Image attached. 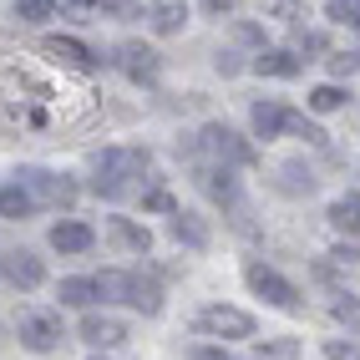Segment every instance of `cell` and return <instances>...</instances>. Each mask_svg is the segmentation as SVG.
I'll use <instances>...</instances> for the list:
<instances>
[{"mask_svg":"<svg viewBox=\"0 0 360 360\" xmlns=\"http://www.w3.org/2000/svg\"><path fill=\"white\" fill-rule=\"evenodd\" d=\"M325 219L340 229V233H360V198H335Z\"/></svg>","mask_w":360,"mask_h":360,"instance_id":"obj_22","label":"cell"},{"mask_svg":"<svg viewBox=\"0 0 360 360\" xmlns=\"http://www.w3.org/2000/svg\"><path fill=\"white\" fill-rule=\"evenodd\" d=\"M360 71V51H335L330 56V77H355Z\"/></svg>","mask_w":360,"mask_h":360,"instance_id":"obj_32","label":"cell"},{"mask_svg":"<svg viewBox=\"0 0 360 360\" xmlns=\"http://www.w3.org/2000/svg\"><path fill=\"white\" fill-rule=\"evenodd\" d=\"M142 203H148L153 213H178V198H173V193H162V188H153V193L142 198Z\"/></svg>","mask_w":360,"mask_h":360,"instance_id":"obj_35","label":"cell"},{"mask_svg":"<svg viewBox=\"0 0 360 360\" xmlns=\"http://www.w3.org/2000/svg\"><path fill=\"white\" fill-rule=\"evenodd\" d=\"M330 315L340 320L345 330H360V300H355V295H335V300H330Z\"/></svg>","mask_w":360,"mask_h":360,"instance_id":"obj_27","label":"cell"},{"mask_svg":"<svg viewBox=\"0 0 360 360\" xmlns=\"http://www.w3.org/2000/svg\"><path fill=\"white\" fill-rule=\"evenodd\" d=\"M203 11H208V15H229L233 0H203Z\"/></svg>","mask_w":360,"mask_h":360,"instance_id":"obj_40","label":"cell"},{"mask_svg":"<svg viewBox=\"0 0 360 360\" xmlns=\"http://www.w3.org/2000/svg\"><path fill=\"white\" fill-rule=\"evenodd\" d=\"M0 274H6L15 290H41V279H46V264L31 254V249H11V254H0Z\"/></svg>","mask_w":360,"mask_h":360,"instance_id":"obj_7","label":"cell"},{"mask_svg":"<svg viewBox=\"0 0 360 360\" xmlns=\"http://www.w3.org/2000/svg\"><path fill=\"white\" fill-rule=\"evenodd\" d=\"M36 213V198L26 193L20 183H11V188H0V219H11V224H20V219H31Z\"/></svg>","mask_w":360,"mask_h":360,"instance_id":"obj_18","label":"cell"},{"mask_svg":"<svg viewBox=\"0 0 360 360\" xmlns=\"http://www.w3.org/2000/svg\"><path fill=\"white\" fill-rule=\"evenodd\" d=\"M127 304L142 309V315H158L162 309V290L153 274H127Z\"/></svg>","mask_w":360,"mask_h":360,"instance_id":"obj_16","label":"cell"},{"mask_svg":"<svg viewBox=\"0 0 360 360\" xmlns=\"http://www.w3.org/2000/svg\"><path fill=\"white\" fill-rule=\"evenodd\" d=\"M274 188L284 198H309V193H315V173H309L304 162H279L274 167Z\"/></svg>","mask_w":360,"mask_h":360,"instance_id":"obj_14","label":"cell"},{"mask_svg":"<svg viewBox=\"0 0 360 360\" xmlns=\"http://www.w3.org/2000/svg\"><path fill=\"white\" fill-rule=\"evenodd\" d=\"M15 183L26 188L36 203H51V208H71V203H77V183L61 178V173H51V167H20Z\"/></svg>","mask_w":360,"mask_h":360,"instance_id":"obj_4","label":"cell"},{"mask_svg":"<svg viewBox=\"0 0 360 360\" xmlns=\"http://www.w3.org/2000/svg\"><path fill=\"white\" fill-rule=\"evenodd\" d=\"M91 244H97V233H91L82 219H61V224L51 229V249H56V254H86Z\"/></svg>","mask_w":360,"mask_h":360,"instance_id":"obj_11","label":"cell"},{"mask_svg":"<svg viewBox=\"0 0 360 360\" xmlns=\"http://www.w3.org/2000/svg\"><path fill=\"white\" fill-rule=\"evenodd\" d=\"M284 112L290 107H279V102H254L249 107V127H254V137H284Z\"/></svg>","mask_w":360,"mask_h":360,"instance_id":"obj_17","label":"cell"},{"mask_svg":"<svg viewBox=\"0 0 360 360\" xmlns=\"http://www.w3.org/2000/svg\"><path fill=\"white\" fill-rule=\"evenodd\" d=\"M198 153H208L213 162H224V167H254V148L233 127H224V122H208L198 132Z\"/></svg>","mask_w":360,"mask_h":360,"instance_id":"obj_3","label":"cell"},{"mask_svg":"<svg viewBox=\"0 0 360 360\" xmlns=\"http://www.w3.org/2000/svg\"><path fill=\"white\" fill-rule=\"evenodd\" d=\"M15 335H20V345L36 350V355H51V350L66 345V325H61L56 309H46V304H26V309H20Z\"/></svg>","mask_w":360,"mask_h":360,"instance_id":"obj_2","label":"cell"},{"mask_svg":"<svg viewBox=\"0 0 360 360\" xmlns=\"http://www.w3.org/2000/svg\"><path fill=\"white\" fill-rule=\"evenodd\" d=\"M91 360H102V355H91Z\"/></svg>","mask_w":360,"mask_h":360,"instance_id":"obj_41","label":"cell"},{"mask_svg":"<svg viewBox=\"0 0 360 360\" xmlns=\"http://www.w3.org/2000/svg\"><path fill=\"white\" fill-rule=\"evenodd\" d=\"M107 238L117 249H127V254H148L153 249V233L142 229L137 219H107Z\"/></svg>","mask_w":360,"mask_h":360,"instance_id":"obj_13","label":"cell"},{"mask_svg":"<svg viewBox=\"0 0 360 360\" xmlns=\"http://www.w3.org/2000/svg\"><path fill=\"white\" fill-rule=\"evenodd\" d=\"M198 188L208 198H219V203H238V178H233V167H224V162H198Z\"/></svg>","mask_w":360,"mask_h":360,"instance_id":"obj_10","label":"cell"},{"mask_svg":"<svg viewBox=\"0 0 360 360\" xmlns=\"http://www.w3.org/2000/svg\"><path fill=\"white\" fill-rule=\"evenodd\" d=\"M284 132H295V137H304L309 148H325V127H315L304 112H284Z\"/></svg>","mask_w":360,"mask_h":360,"instance_id":"obj_25","label":"cell"},{"mask_svg":"<svg viewBox=\"0 0 360 360\" xmlns=\"http://www.w3.org/2000/svg\"><path fill=\"white\" fill-rule=\"evenodd\" d=\"M233 36H238V41H249V46H259V51H264V31H259V26H249V20H238V26H233Z\"/></svg>","mask_w":360,"mask_h":360,"instance_id":"obj_36","label":"cell"},{"mask_svg":"<svg viewBox=\"0 0 360 360\" xmlns=\"http://www.w3.org/2000/svg\"><path fill=\"white\" fill-rule=\"evenodd\" d=\"M82 340L91 350H117V345H127V325L117 315H86L82 320Z\"/></svg>","mask_w":360,"mask_h":360,"instance_id":"obj_9","label":"cell"},{"mask_svg":"<svg viewBox=\"0 0 360 360\" xmlns=\"http://www.w3.org/2000/svg\"><path fill=\"white\" fill-rule=\"evenodd\" d=\"M193 325L203 335H213V340H249L254 335V315L249 309H233V304H203Z\"/></svg>","mask_w":360,"mask_h":360,"instance_id":"obj_5","label":"cell"},{"mask_svg":"<svg viewBox=\"0 0 360 360\" xmlns=\"http://www.w3.org/2000/svg\"><path fill=\"white\" fill-rule=\"evenodd\" d=\"M325 46H330V41H325V31H300L290 51H295V56H300V66H304V61H315V56L325 51Z\"/></svg>","mask_w":360,"mask_h":360,"instance_id":"obj_26","label":"cell"},{"mask_svg":"<svg viewBox=\"0 0 360 360\" xmlns=\"http://www.w3.org/2000/svg\"><path fill=\"white\" fill-rule=\"evenodd\" d=\"M15 15L26 20V26H46L51 15H61L56 0H15Z\"/></svg>","mask_w":360,"mask_h":360,"instance_id":"obj_24","label":"cell"},{"mask_svg":"<svg viewBox=\"0 0 360 360\" xmlns=\"http://www.w3.org/2000/svg\"><path fill=\"white\" fill-rule=\"evenodd\" d=\"M148 167H153L148 148H107L91 162V188H97L102 198H122L132 188V178H142Z\"/></svg>","mask_w":360,"mask_h":360,"instance_id":"obj_1","label":"cell"},{"mask_svg":"<svg viewBox=\"0 0 360 360\" xmlns=\"http://www.w3.org/2000/svg\"><path fill=\"white\" fill-rule=\"evenodd\" d=\"M330 259H335V264H360V249H355V244H335Z\"/></svg>","mask_w":360,"mask_h":360,"instance_id":"obj_37","label":"cell"},{"mask_svg":"<svg viewBox=\"0 0 360 360\" xmlns=\"http://www.w3.org/2000/svg\"><path fill=\"white\" fill-rule=\"evenodd\" d=\"M97 300H112V304H127V269H102L97 279Z\"/></svg>","mask_w":360,"mask_h":360,"instance_id":"obj_21","label":"cell"},{"mask_svg":"<svg viewBox=\"0 0 360 360\" xmlns=\"http://www.w3.org/2000/svg\"><path fill=\"white\" fill-rule=\"evenodd\" d=\"M56 300H61V304H71V309H86V304H97V284L82 279V274H71V279H61Z\"/></svg>","mask_w":360,"mask_h":360,"instance_id":"obj_19","label":"cell"},{"mask_svg":"<svg viewBox=\"0 0 360 360\" xmlns=\"http://www.w3.org/2000/svg\"><path fill=\"white\" fill-rule=\"evenodd\" d=\"M345 97H350L345 86H335V82H320V86L309 91L304 102H309V112H340V107H345Z\"/></svg>","mask_w":360,"mask_h":360,"instance_id":"obj_23","label":"cell"},{"mask_svg":"<svg viewBox=\"0 0 360 360\" xmlns=\"http://www.w3.org/2000/svg\"><path fill=\"white\" fill-rule=\"evenodd\" d=\"M254 355L259 360H295V340H259Z\"/></svg>","mask_w":360,"mask_h":360,"instance_id":"obj_30","label":"cell"},{"mask_svg":"<svg viewBox=\"0 0 360 360\" xmlns=\"http://www.w3.org/2000/svg\"><path fill=\"white\" fill-rule=\"evenodd\" d=\"M244 284H249L259 300H269L274 309H300V290H295V284L284 279L279 269H269V264H259V259L244 269Z\"/></svg>","mask_w":360,"mask_h":360,"instance_id":"obj_6","label":"cell"},{"mask_svg":"<svg viewBox=\"0 0 360 360\" xmlns=\"http://www.w3.org/2000/svg\"><path fill=\"white\" fill-rule=\"evenodd\" d=\"M112 61H117V71H127L132 82H153L158 77V51H153V46H142V41H122L112 51Z\"/></svg>","mask_w":360,"mask_h":360,"instance_id":"obj_8","label":"cell"},{"mask_svg":"<svg viewBox=\"0 0 360 360\" xmlns=\"http://www.w3.org/2000/svg\"><path fill=\"white\" fill-rule=\"evenodd\" d=\"M41 51L51 56V61H61V66H82V71H86V66H97V56H91L82 41H71V36H46V41H41Z\"/></svg>","mask_w":360,"mask_h":360,"instance_id":"obj_15","label":"cell"},{"mask_svg":"<svg viewBox=\"0 0 360 360\" xmlns=\"http://www.w3.org/2000/svg\"><path fill=\"white\" fill-rule=\"evenodd\" d=\"M335 26H355L360 31V0H330V11H325Z\"/></svg>","mask_w":360,"mask_h":360,"instance_id":"obj_29","label":"cell"},{"mask_svg":"<svg viewBox=\"0 0 360 360\" xmlns=\"http://www.w3.org/2000/svg\"><path fill=\"white\" fill-rule=\"evenodd\" d=\"M61 11L71 20H97L102 15V0H61Z\"/></svg>","mask_w":360,"mask_h":360,"instance_id":"obj_31","label":"cell"},{"mask_svg":"<svg viewBox=\"0 0 360 360\" xmlns=\"http://www.w3.org/2000/svg\"><path fill=\"white\" fill-rule=\"evenodd\" d=\"M173 238L178 244H188V249H208V229H203V219H193V213H173Z\"/></svg>","mask_w":360,"mask_h":360,"instance_id":"obj_20","label":"cell"},{"mask_svg":"<svg viewBox=\"0 0 360 360\" xmlns=\"http://www.w3.org/2000/svg\"><path fill=\"white\" fill-rule=\"evenodd\" d=\"M213 66H219L224 77H233V71H238V56H233V51H219V56H213Z\"/></svg>","mask_w":360,"mask_h":360,"instance_id":"obj_39","label":"cell"},{"mask_svg":"<svg viewBox=\"0 0 360 360\" xmlns=\"http://www.w3.org/2000/svg\"><path fill=\"white\" fill-rule=\"evenodd\" d=\"M193 360H238V355H229L219 345H193Z\"/></svg>","mask_w":360,"mask_h":360,"instance_id":"obj_38","label":"cell"},{"mask_svg":"<svg viewBox=\"0 0 360 360\" xmlns=\"http://www.w3.org/2000/svg\"><path fill=\"white\" fill-rule=\"evenodd\" d=\"M183 20H188V11H183V6H173V0H167V6H158V11H153V26H158L162 36L183 31Z\"/></svg>","mask_w":360,"mask_h":360,"instance_id":"obj_28","label":"cell"},{"mask_svg":"<svg viewBox=\"0 0 360 360\" xmlns=\"http://www.w3.org/2000/svg\"><path fill=\"white\" fill-rule=\"evenodd\" d=\"M259 77H279V82H290V77H300V56L295 51H284V46H264V51L249 61Z\"/></svg>","mask_w":360,"mask_h":360,"instance_id":"obj_12","label":"cell"},{"mask_svg":"<svg viewBox=\"0 0 360 360\" xmlns=\"http://www.w3.org/2000/svg\"><path fill=\"white\" fill-rule=\"evenodd\" d=\"M325 360H360L355 340H325Z\"/></svg>","mask_w":360,"mask_h":360,"instance_id":"obj_34","label":"cell"},{"mask_svg":"<svg viewBox=\"0 0 360 360\" xmlns=\"http://www.w3.org/2000/svg\"><path fill=\"white\" fill-rule=\"evenodd\" d=\"M264 15H274V20H300V0H264Z\"/></svg>","mask_w":360,"mask_h":360,"instance_id":"obj_33","label":"cell"}]
</instances>
